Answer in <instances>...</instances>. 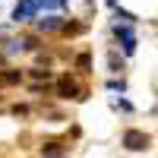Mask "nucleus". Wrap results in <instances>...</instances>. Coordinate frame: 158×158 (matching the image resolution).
Wrapping results in <instances>:
<instances>
[{"label": "nucleus", "instance_id": "obj_1", "mask_svg": "<svg viewBox=\"0 0 158 158\" xmlns=\"http://www.w3.org/2000/svg\"><path fill=\"white\" fill-rule=\"evenodd\" d=\"M149 136L146 133H139V130H127L123 133V146L130 149V152H142V149H149Z\"/></svg>", "mask_w": 158, "mask_h": 158}, {"label": "nucleus", "instance_id": "obj_2", "mask_svg": "<svg viewBox=\"0 0 158 158\" xmlns=\"http://www.w3.org/2000/svg\"><path fill=\"white\" fill-rule=\"evenodd\" d=\"M114 32H117V38L123 41V51H127V54H133V51H136V35H133V29L117 22V25H114Z\"/></svg>", "mask_w": 158, "mask_h": 158}, {"label": "nucleus", "instance_id": "obj_3", "mask_svg": "<svg viewBox=\"0 0 158 158\" xmlns=\"http://www.w3.org/2000/svg\"><path fill=\"white\" fill-rule=\"evenodd\" d=\"M57 92H60V98H82V95H79V85L73 82L70 76L60 79V89H57Z\"/></svg>", "mask_w": 158, "mask_h": 158}, {"label": "nucleus", "instance_id": "obj_4", "mask_svg": "<svg viewBox=\"0 0 158 158\" xmlns=\"http://www.w3.org/2000/svg\"><path fill=\"white\" fill-rule=\"evenodd\" d=\"M35 25H38V29H41V32H57V29H60L63 22H60L57 16H44V19H38Z\"/></svg>", "mask_w": 158, "mask_h": 158}, {"label": "nucleus", "instance_id": "obj_5", "mask_svg": "<svg viewBox=\"0 0 158 158\" xmlns=\"http://www.w3.org/2000/svg\"><path fill=\"white\" fill-rule=\"evenodd\" d=\"M6 51H10V54H16V51H25V38H13V41H6Z\"/></svg>", "mask_w": 158, "mask_h": 158}, {"label": "nucleus", "instance_id": "obj_6", "mask_svg": "<svg viewBox=\"0 0 158 158\" xmlns=\"http://www.w3.org/2000/svg\"><path fill=\"white\" fill-rule=\"evenodd\" d=\"M19 79H22L19 70H6V73H3V82H10V85H13V82H19Z\"/></svg>", "mask_w": 158, "mask_h": 158}, {"label": "nucleus", "instance_id": "obj_7", "mask_svg": "<svg viewBox=\"0 0 158 158\" xmlns=\"http://www.w3.org/2000/svg\"><path fill=\"white\" fill-rule=\"evenodd\" d=\"M35 79H51V70H32Z\"/></svg>", "mask_w": 158, "mask_h": 158}, {"label": "nucleus", "instance_id": "obj_8", "mask_svg": "<svg viewBox=\"0 0 158 158\" xmlns=\"http://www.w3.org/2000/svg\"><path fill=\"white\" fill-rule=\"evenodd\" d=\"M76 63H79L82 70H89V54H79V57H76Z\"/></svg>", "mask_w": 158, "mask_h": 158}]
</instances>
